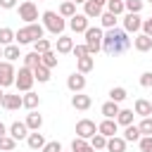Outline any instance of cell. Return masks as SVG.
Here are the masks:
<instances>
[{
	"mask_svg": "<svg viewBox=\"0 0 152 152\" xmlns=\"http://www.w3.org/2000/svg\"><path fill=\"white\" fill-rule=\"evenodd\" d=\"M140 86H142V88H152V71L140 74Z\"/></svg>",
	"mask_w": 152,
	"mask_h": 152,
	"instance_id": "cell-45",
	"label": "cell"
},
{
	"mask_svg": "<svg viewBox=\"0 0 152 152\" xmlns=\"http://www.w3.org/2000/svg\"><path fill=\"white\" fill-rule=\"evenodd\" d=\"M71 52H74V57H76V59H81V57H86V55H90L86 45H74V50H71Z\"/></svg>",
	"mask_w": 152,
	"mask_h": 152,
	"instance_id": "cell-44",
	"label": "cell"
},
{
	"mask_svg": "<svg viewBox=\"0 0 152 152\" xmlns=\"http://www.w3.org/2000/svg\"><path fill=\"white\" fill-rule=\"evenodd\" d=\"M59 2H64V0H59Z\"/></svg>",
	"mask_w": 152,
	"mask_h": 152,
	"instance_id": "cell-55",
	"label": "cell"
},
{
	"mask_svg": "<svg viewBox=\"0 0 152 152\" xmlns=\"http://www.w3.org/2000/svg\"><path fill=\"white\" fill-rule=\"evenodd\" d=\"M21 100H24V107H26L28 112H31V109H36V107L40 104V97H38L33 90H28L26 95H21Z\"/></svg>",
	"mask_w": 152,
	"mask_h": 152,
	"instance_id": "cell-27",
	"label": "cell"
},
{
	"mask_svg": "<svg viewBox=\"0 0 152 152\" xmlns=\"http://www.w3.org/2000/svg\"><path fill=\"white\" fill-rule=\"evenodd\" d=\"M71 50H74V40L62 33V36L57 38V52H59V55H66V52H71Z\"/></svg>",
	"mask_w": 152,
	"mask_h": 152,
	"instance_id": "cell-20",
	"label": "cell"
},
{
	"mask_svg": "<svg viewBox=\"0 0 152 152\" xmlns=\"http://www.w3.org/2000/svg\"><path fill=\"white\" fill-rule=\"evenodd\" d=\"M14 43V31L12 28H0V45H12Z\"/></svg>",
	"mask_w": 152,
	"mask_h": 152,
	"instance_id": "cell-37",
	"label": "cell"
},
{
	"mask_svg": "<svg viewBox=\"0 0 152 152\" xmlns=\"http://www.w3.org/2000/svg\"><path fill=\"white\" fill-rule=\"evenodd\" d=\"M26 126H28V131H40V126H43V116H40L36 109H31V112L26 114Z\"/></svg>",
	"mask_w": 152,
	"mask_h": 152,
	"instance_id": "cell-17",
	"label": "cell"
},
{
	"mask_svg": "<svg viewBox=\"0 0 152 152\" xmlns=\"http://www.w3.org/2000/svg\"><path fill=\"white\" fill-rule=\"evenodd\" d=\"M14 78H17V71L12 66V62L7 59H0V86L7 88V86H14Z\"/></svg>",
	"mask_w": 152,
	"mask_h": 152,
	"instance_id": "cell-5",
	"label": "cell"
},
{
	"mask_svg": "<svg viewBox=\"0 0 152 152\" xmlns=\"http://www.w3.org/2000/svg\"><path fill=\"white\" fill-rule=\"evenodd\" d=\"M40 64H45L48 69H55V66H57V52H55V50L43 52V55H40Z\"/></svg>",
	"mask_w": 152,
	"mask_h": 152,
	"instance_id": "cell-31",
	"label": "cell"
},
{
	"mask_svg": "<svg viewBox=\"0 0 152 152\" xmlns=\"http://www.w3.org/2000/svg\"><path fill=\"white\" fill-rule=\"evenodd\" d=\"M19 19H24L26 24H33L38 19V7H36L33 0H26V2L19 5Z\"/></svg>",
	"mask_w": 152,
	"mask_h": 152,
	"instance_id": "cell-6",
	"label": "cell"
},
{
	"mask_svg": "<svg viewBox=\"0 0 152 152\" xmlns=\"http://www.w3.org/2000/svg\"><path fill=\"white\" fill-rule=\"evenodd\" d=\"M66 88L71 93H83V88H86V74H81V71L69 74L66 76Z\"/></svg>",
	"mask_w": 152,
	"mask_h": 152,
	"instance_id": "cell-8",
	"label": "cell"
},
{
	"mask_svg": "<svg viewBox=\"0 0 152 152\" xmlns=\"http://www.w3.org/2000/svg\"><path fill=\"white\" fill-rule=\"evenodd\" d=\"M2 97H5V90H2V86H0V102H2Z\"/></svg>",
	"mask_w": 152,
	"mask_h": 152,
	"instance_id": "cell-52",
	"label": "cell"
},
{
	"mask_svg": "<svg viewBox=\"0 0 152 152\" xmlns=\"http://www.w3.org/2000/svg\"><path fill=\"white\" fill-rule=\"evenodd\" d=\"M33 76H36L38 83H48L50 81V69L45 64H38V66H33Z\"/></svg>",
	"mask_w": 152,
	"mask_h": 152,
	"instance_id": "cell-26",
	"label": "cell"
},
{
	"mask_svg": "<svg viewBox=\"0 0 152 152\" xmlns=\"http://www.w3.org/2000/svg\"><path fill=\"white\" fill-rule=\"evenodd\" d=\"M0 104H2L7 112H14V109L24 107V100H21V95H7V93H5V97H2Z\"/></svg>",
	"mask_w": 152,
	"mask_h": 152,
	"instance_id": "cell-14",
	"label": "cell"
},
{
	"mask_svg": "<svg viewBox=\"0 0 152 152\" xmlns=\"http://www.w3.org/2000/svg\"><path fill=\"white\" fill-rule=\"evenodd\" d=\"M133 116H135V114H133V109H121V112L116 114V124L126 128V126H131V124H133Z\"/></svg>",
	"mask_w": 152,
	"mask_h": 152,
	"instance_id": "cell-28",
	"label": "cell"
},
{
	"mask_svg": "<svg viewBox=\"0 0 152 152\" xmlns=\"http://www.w3.org/2000/svg\"><path fill=\"white\" fill-rule=\"evenodd\" d=\"M74 2H76V5H78V2H86V0H74Z\"/></svg>",
	"mask_w": 152,
	"mask_h": 152,
	"instance_id": "cell-53",
	"label": "cell"
},
{
	"mask_svg": "<svg viewBox=\"0 0 152 152\" xmlns=\"http://www.w3.org/2000/svg\"><path fill=\"white\" fill-rule=\"evenodd\" d=\"M33 50L43 55V52H48V50H52V43H50L48 38H40V40H36V43H33Z\"/></svg>",
	"mask_w": 152,
	"mask_h": 152,
	"instance_id": "cell-39",
	"label": "cell"
},
{
	"mask_svg": "<svg viewBox=\"0 0 152 152\" xmlns=\"http://www.w3.org/2000/svg\"><path fill=\"white\" fill-rule=\"evenodd\" d=\"M14 40H17V45H28V43H33V36H31V31H28V26H24V28H19V31L14 33Z\"/></svg>",
	"mask_w": 152,
	"mask_h": 152,
	"instance_id": "cell-24",
	"label": "cell"
},
{
	"mask_svg": "<svg viewBox=\"0 0 152 152\" xmlns=\"http://www.w3.org/2000/svg\"><path fill=\"white\" fill-rule=\"evenodd\" d=\"M128 48H131V38H128L126 28H107V33L102 38V50L109 57H116V55L126 52Z\"/></svg>",
	"mask_w": 152,
	"mask_h": 152,
	"instance_id": "cell-1",
	"label": "cell"
},
{
	"mask_svg": "<svg viewBox=\"0 0 152 152\" xmlns=\"http://www.w3.org/2000/svg\"><path fill=\"white\" fill-rule=\"evenodd\" d=\"M40 64V52H28V55H24V66H28V69H33V66H38Z\"/></svg>",
	"mask_w": 152,
	"mask_h": 152,
	"instance_id": "cell-34",
	"label": "cell"
},
{
	"mask_svg": "<svg viewBox=\"0 0 152 152\" xmlns=\"http://www.w3.org/2000/svg\"><path fill=\"white\" fill-rule=\"evenodd\" d=\"M33 81H36V76H33V69H28V66H21V69H19V74H17V78H14V86H17L19 90L28 93V90H31V86H33Z\"/></svg>",
	"mask_w": 152,
	"mask_h": 152,
	"instance_id": "cell-4",
	"label": "cell"
},
{
	"mask_svg": "<svg viewBox=\"0 0 152 152\" xmlns=\"http://www.w3.org/2000/svg\"><path fill=\"white\" fill-rule=\"evenodd\" d=\"M81 152H95V147H93V145H90V142H88V145H86V147H83V150H81Z\"/></svg>",
	"mask_w": 152,
	"mask_h": 152,
	"instance_id": "cell-50",
	"label": "cell"
},
{
	"mask_svg": "<svg viewBox=\"0 0 152 152\" xmlns=\"http://www.w3.org/2000/svg\"><path fill=\"white\" fill-rule=\"evenodd\" d=\"M138 128H140L142 135H152V119L150 116H142V121L138 124Z\"/></svg>",
	"mask_w": 152,
	"mask_h": 152,
	"instance_id": "cell-41",
	"label": "cell"
},
{
	"mask_svg": "<svg viewBox=\"0 0 152 152\" xmlns=\"http://www.w3.org/2000/svg\"><path fill=\"white\" fill-rule=\"evenodd\" d=\"M95 133H97V126H95V121H90V119H81V121L76 124V135H78V138H86V140H90Z\"/></svg>",
	"mask_w": 152,
	"mask_h": 152,
	"instance_id": "cell-7",
	"label": "cell"
},
{
	"mask_svg": "<svg viewBox=\"0 0 152 152\" xmlns=\"http://www.w3.org/2000/svg\"><path fill=\"white\" fill-rule=\"evenodd\" d=\"M119 112H121V107H119V102H114V100H109V102L102 104V114H104V119H116Z\"/></svg>",
	"mask_w": 152,
	"mask_h": 152,
	"instance_id": "cell-23",
	"label": "cell"
},
{
	"mask_svg": "<svg viewBox=\"0 0 152 152\" xmlns=\"http://www.w3.org/2000/svg\"><path fill=\"white\" fill-rule=\"evenodd\" d=\"M2 57H5L7 62H17V59H19V57H24V55L19 52V45H14V43H12V45H5V48H2Z\"/></svg>",
	"mask_w": 152,
	"mask_h": 152,
	"instance_id": "cell-21",
	"label": "cell"
},
{
	"mask_svg": "<svg viewBox=\"0 0 152 152\" xmlns=\"http://www.w3.org/2000/svg\"><path fill=\"white\" fill-rule=\"evenodd\" d=\"M102 38H104V31L100 26H88L86 28V48L90 55H97L102 50Z\"/></svg>",
	"mask_w": 152,
	"mask_h": 152,
	"instance_id": "cell-3",
	"label": "cell"
},
{
	"mask_svg": "<svg viewBox=\"0 0 152 152\" xmlns=\"http://www.w3.org/2000/svg\"><path fill=\"white\" fill-rule=\"evenodd\" d=\"M0 57H2V50H0Z\"/></svg>",
	"mask_w": 152,
	"mask_h": 152,
	"instance_id": "cell-54",
	"label": "cell"
},
{
	"mask_svg": "<svg viewBox=\"0 0 152 152\" xmlns=\"http://www.w3.org/2000/svg\"><path fill=\"white\" fill-rule=\"evenodd\" d=\"M90 104H93V97H90V95H83V93H74V95H71V107H74V109L86 112Z\"/></svg>",
	"mask_w": 152,
	"mask_h": 152,
	"instance_id": "cell-11",
	"label": "cell"
},
{
	"mask_svg": "<svg viewBox=\"0 0 152 152\" xmlns=\"http://www.w3.org/2000/svg\"><path fill=\"white\" fill-rule=\"evenodd\" d=\"M0 7L2 10H12V7H17V0H0Z\"/></svg>",
	"mask_w": 152,
	"mask_h": 152,
	"instance_id": "cell-48",
	"label": "cell"
},
{
	"mask_svg": "<svg viewBox=\"0 0 152 152\" xmlns=\"http://www.w3.org/2000/svg\"><path fill=\"white\" fill-rule=\"evenodd\" d=\"M107 152H126V140L119 135L107 138Z\"/></svg>",
	"mask_w": 152,
	"mask_h": 152,
	"instance_id": "cell-18",
	"label": "cell"
},
{
	"mask_svg": "<svg viewBox=\"0 0 152 152\" xmlns=\"http://www.w3.org/2000/svg\"><path fill=\"white\" fill-rule=\"evenodd\" d=\"M38 2H40V0H38Z\"/></svg>",
	"mask_w": 152,
	"mask_h": 152,
	"instance_id": "cell-58",
	"label": "cell"
},
{
	"mask_svg": "<svg viewBox=\"0 0 152 152\" xmlns=\"http://www.w3.org/2000/svg\"><path fill=\"white\" fill-rule=\"evenodd\" d=\"M76 66H78L81 74H88V71H93V66H95V57H93V55H86V57L76 59Z\"/></svg>",
	"mask_w": 152,
	"mask_h": 152,
	"instance_id": "cell-22",
	"label": "cell"
},
{
	"mask_svg": "<svg viewBox=\"0 0 152 152\" xmlns=\"http://www.w3.org/2000/svg\"><path fill=\"white\" fill-rule=\"evenodd\" d=\"M126 97H128V93H126V88H121V86H116V88L109 90V100H114V102H124Z\"/></svg>",
	"mask_w": 152,
	"mask_h": 152,
	"instance_id": "cell-35",
	"label": "cell"
},
{
	"mask_svg": "<svg viewBox=\"0 0 152 152\" xmlns=\"http://www.w3.org/2000/svg\"><path fill=\"white\" fill-rule=\"evenodd\" d=\"M43 152H62V145H59L57 140H52V142H45Z\"/></svg>",
	"mask_w": 152,
	"mask_h": 152,
	"instance_id": "cell-46",
	"label": "cell"
},
{
	"mask_svg": "<svg viewBox=\"0 0 152 152\" xmlns=\"http://www.w3.org/2000/svg\"><path fill=\"white\" fill-rule=\"evenodd\" d=\"M86 145H88V140H86V138H78V135H76V138L71 140V152H81V150H83Z\"/></svg>",
	"mask_w": 152,
	"mask_h": 152,
	"instance_id": "cell-43",
	"label": "cell"
},
{
	"mask_svg": "<svg viewBox=\"0 0 152 152\" xmlns=\"http://www.w3.org/2000/svg\"><path fill=\"white\" fill-rule=\"evenodd\" d=\"M138 145H140V152H152V135H142Z\"/></svg>",
	"mask_w": 152,
	"mask_h": 152,
	"instance_id": "cell-42",
	"label": "cell"
},
{
	"mask_svg": "<svg viewBox=\"0 0 152 152\" xmlns=\"http://www.w3.org/2000/svg\"><path fill=\"white\" fill-rule=\"evenodd\" d=\"M133 45H135L138 52H147V50H152V36H147V33H138V36L133 38Z\"/></svg>",
	"mask_w": 152,
	"mask_h": 152,
	"instance_id": "cell-15",
	"label": "cell"
},
{
	"mask_svg": "<svg viewBox=\"0 0 152 152\" xmlns=\"http://www.w3.org/2000/svg\"><path fill=\"white\" fill-rule=\"evenodd\" d=\"M142 33L152 36V17H150V19H142Z\"/></svg>",
	"mask_w": 152,
	"mask_h": 152,
	"instance_id": "cell-47",
	"label": "cell"
},
{
	"mask_svg": "<svg viewBox=\"0 0 152 152\" xmlns=\"http://www.w3.org/2000/svg\"><path fill=\"white\" fill-rule=\"evenodd\" d=\"M90 145H93L95 150H107V135H102V133L97 131V133L90 138Z\"/></svg>",
	"mask_w": 152,
	"mask_h": 152,
	"instance_id": "cell-36",
	"label": "cell"
},
{
	"mask_svg": "<svg viewBox=\"0 0 152 152\" xmlns=\"http://www.w3.org/2000/svg\"><path fill=\"white\" fill-rule=\"evenodd\" d=\"M7 133H10V128H7V126L0 121V138H2V135H7Z\"/></svg>",
	"mask_w": 152,
	"mask_h": 152,
	"instance_id": "cell-49",
	"label": "cell"
},
{
	"mask_svg": "<svg viewBox=\"0 0 152 152\" xmlns=\"http://www.w3.org/2000/svg\"><path fill=\"white\" fill-rule=\"evenodd\" d=\"M150 5H152V0H150Z\"/></svg>",
	"mask_w": 152,
	"mask_h": 152,
	"instance_id": "cell-56",
	"label": "cell"
},
{
	"mask_svg": "<svg viewBox=\"0 0 152 152\" xmlns=\"http://www.w3.org/2000/svg\"><path fill=\"white\" fill-rule=\"evenodd\" d=\"M140 138H142V133H140L138 126H133V124L126 126V131H124V140H126V142H138Z\"/></svg>",
	"mask_w": 152,
	"mask_h": 152,
	"instance_id": "cell-25",
	"label": "cell"
},
{
	"mask_svg": "<svg viewBox=\"0 0 152 152\" xmlns=\"http://www.w3.org/2000/svg\"><path fill=\"white\" fill-rule=\"evenodd\" d=\"M102 28H116V14H112V12H102Z\"/></svg>",
	"mask_w": 152,
	"mask_h": 152,
	"instance_id": "cell-33",
	"label": "cell"
},
{
	"mask_svg": "<svg viewBox=\"0 0 152 152\" xmlns=\"http://www.w3.org/2000/svg\"><path fill=\"white\" fill-rule=\"evenodd\" d=\"M135 114H140V116H150V114H152V102L138 97V100H135Z\"/></svg>",
	"mask_w": 152,
	"mask_h": 152,
	"instance_id": "cell-29",
	"label": "cell"
},
{
	"mask_svg": "<svg viewBox=\"0 0 152 152\" xmlns=\"http://www.w3.org/2000/svg\"><path fill=\"white\" fill-rule=\"evenodd\" d=\"M14 145H17V140H14L12 135H2V138H0V150H2V152H12Z\"/></svg>",
	"mask_w": 152,
	"mask_h": 152,
	"instance_id": "cell-38",
	"label": "cell"
},
{
	"mask_svg": "<svg viewBox=\"0 0 152 152\" xmlns=\"http://www.w3.org/2000/svg\"><path fill=\"white\" fill-rule=\"evenodd\" d=\"M107 12H112V14H124L126 12V5H124V0H107Z\"/></svg>",
	"mask_w": 152,
	"mask_h": 152,
	"instance_id": "cell-32",
	"label": "cell"
},
{
	"mask_svg": "<svg viewBox=\"0 0 152 152\" xmlns=\"http://www.w3.org/2000/svg\"><path fill=\"white\" fill-rule=\"evenodd\" d=\"M124 28H126L128 33H138V31L142 28V19H140V14H135V12H126V17H124Z\"/></svg>",
	"mask_w": 152,
	"mask_h": 152,
	"instance_id": "cell-9",
	"label": "cell"
},
{
	"mask_svg": "<svg viewBox=\"0 0 152 152\" xmlns=\"http://www.w3.org/2000/svg\"><path fill=\"white\" fill-rule=\"evenodd\" d=\"M124 5H126V12H135V14H140V10H142V0H124Z\"/></svg>",
	"mask_w": 152,
	"mask_h": 152,
	"instance_id": "cell-40",
	"label": "cell"
},
{
	"mask_svg": "<svg viewBox=\"0 0 152 152\" xmlns=\"http://www.w3.org/2000/svg\"><path fill=\"white\" fill-rule=\"evenodd\" d=\"M12 152H14V150H12Z\"/></svg>",
	"mask_w": 152,
	"mask_h": 152,
	"instance_id": "cell-57",
	"label": "cell"
},
{
	"mask_svg": "<svg viewBox=\"0 0 152 152\" xmlns=\"http://www.w3.org/2000/svg\"><path fill=\"white\" fill-rule=\"evenodd\" d=\"M69 28H71L74 33H86V28H88V17L76 12V14L69 19Z\"/></svg>",
	"mask_w": 152,
	"mask_h": 152,
	"instance_id": "cell-10",
	"label": "cell"
},
{
	"mask_svg": "<svg viewBox=\"0 0 152 152\" xmlns=\"http://www.w3.org/2000/svg\"><path fill=\"white\" fill-rule=\"evenodd\" d=\"M95 2H97V5H102V7L107 5V0H95Z\"/></svg>",
	"mask_w": 152,
	"mask_h": 152,
	"instance_id": "cell-51",
	"label": "cell"
},
{
	"mask_svg": "<svg viewBox=\"0 0 152 152\" xmlns=\"http://www.w3.org/2000/svg\"><path fill=\"white\" fill-rule=\"evenodd\" d=\"M116 128H119V124H116V119H104L102 124H97V131H100L102 135H107V138H112V135H116Z\"/></svg>",
	"mask_w": 152,
	"mask_h": 152,
	"instance_id": "cell-16",
	"label": "cell"
},
{
	"mask_svg": "<svg viewBox=\"0 0 152 152\" xmlns=\"http://www.w3.org/2000/svg\"><path fill=\"white\" fill-rule=\"evenodd\" d=\"M26 142H28V147H31V150H43V147H45V138H43V133H38V131L28 133Z\"/></svg>",
	"mask_w": 152,
	"mask_h": 152,
	"instance_id": "cell-19",
	"label": "cell"
},
{
	"mask_svg": "<svg viewBox=\"0 0 152 152\" xmlns=\"http://www.w3.org/2000/svg\"><path fill=\"white\" fill-rule=\"evenodd\" d=\"M10 135H12L14 140L28 138V126H26V121H14V124L10 126Z\"/></svg>",
	"mask_w": 152,
	"mask_h": 152,
	"instance_id": "cell-12",
	"label": "cell"
},
{
	"mask_svg": "<svg viewBox=\"0 0 152 152\" xmlns=\"http://www.w3.org/2000/svg\"><path fill=\"white\" fill-rule=\"evenodd\" d=\"M59 14L66 17V19H71V17L76 14V2H74V0H64V2L59 5Z\"/></svg>",
	"mask_w": 152,
	"mask_h": 152,
	"instance_id": "cell-30",
	"label": "cell"
},
{
	"mask_svg": "<svg viewBox=\"0 0 152 152\" xmlns=\"http://www.w3.org/2000/svg\"><path fill=\"white\" fill-rule=\"evenodd\" d=\"M43 26H45V31H50L52 36H62V31L66 28V21H64L62 14L48 10V12H43Z\"/></svg>",
	"mask_w": 152,
	"mask_h": 152,
	"instance_id": "cell-2",
	"label": "cell"
},
{
	"mask_svg": "<svg viewBox=\"0 0 152 152\" xmlns=\"http://www.w3.org/2000/svg\"><path fill=\"white\" fill-rule=\"evenodd\" d=\"M83 14L88 19H100L102 17V5H97L95 0H86L83 2Z\"/></svg>",
	"mask_w": 152,
	"mask_h": 152,
	"instance_id": "cell-13",
	"label": "cell"
}]
</instances>
